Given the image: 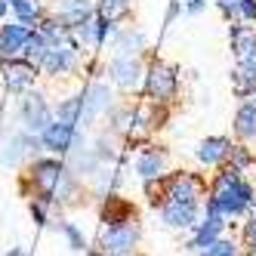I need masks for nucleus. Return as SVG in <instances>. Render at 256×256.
Instances as JSON below:
<instances>
[{
  "instance_id": "nucleus-1",
  "label": "nucleus",
  "mask_w": 256,
  "mask_h": 256,
  "mask_svg": "<svg viewBox=\"0 0 256 256\" xmlns=\"http://www.w3.org/2000/svg\"><path fill=\"white\" fill-rule=\"evenodd\" d=\"M253 204V188L238 176V170H226L216 176L213 198H210V210L222 213V216H238Z\"/></svg>"
},
{
  "instance_id": "nucleus-2",
  "label": "nucleus",
  "mask_w": 256,
  "mask_h": 256,
  "mask_svg": "<svg viewBox=\"0 0 256 256\" xmlns=\"http://www.w3.org/2000/svg\"><path fill=\"white\" fill-rule=\"evenodd\" d=\"M139 241V232L136 226H108V232L102 234V241H99V253L96 256H126V253H133Z\"/></svg>"
},
{
  "instance_id": "nucleus-3",
  "label": "nucleus",
  "mask_w": 256,
  "mask_h": 256,
  "mask_svg": "<svg viewBox=\"0 0 256 256\" xmlns=\"http://www.w3.org/2000/svg\"><path fill=\"white\" fill-rule=\"evenodd\" d=\"M145 90H148V96H152L154 102H167V99H173V93H176V74H173L167 65H154V68L148 71Z\"/></svg>"
},
{
  "instance_id": "nucleus-4",
  "label": "nucleus",
  "mask_w": 256,
  "mask_h": 256,
  "mask_svg": "<svg viewBox=\"0 0 256 256\" xmlns=\"http://www.w3.org/2000/svg\"><path fill=\"white\" fill-rule=\"evenodd\" d=\"M62 176H65V170H62L59 160H40V164H34V186H38V192H40L46 200L56 194Z\"/></svg>"
},
{
  "instance_id": "nucleus-5",
  "label": "nucleus",
  "mask_w": 256,
  "mask_h": 256,
  "mask_svg": "<svg viewBox=\"0 0 256 256\" xmlns=\"http://www.w3.org/2000/svg\"><path fill=\"white\" fill-rule=\"evenodd\" d=\"M232 44H234V56L244 68L256 71V31L244 28V25H234L232 28Z\"/></svg>"
},
{
  "instance_id": "nucleus-6",
  "label": "nucleus",
  "mask_w": 256,
  "mask_h": 256,
  "mask_svg": "<svg viewBox=\"0 0 256 256\" xmlns=\"http://www.w3.org/2000/svg\"><path fill=\"white\" fill-rule=\"evenodd\" d=\"M22 120L31 133H44L46 126H50V108L40 96H28L22 102Z\"/></svg>"
},
{
  "instance_id": "nucleus-7",
  "label": "nucleus",
  "mask_w": 256,
  "mask_h": 256,
  "mask_svg": "<svg viewBox=\"0 0 256 256\" xmlns=\"http://www.w3.org/2000/svg\"><path fill=\"white\" fill-rule=\"evenodd\" d=\"M44 68L50 74H65V71L74 68V46L71 44H50L46 56H44Z\"/></svg>"
},
{
  "instance_id": "nucleus-8",
  "label": "nucleus",
  "mask_w": 256,
  "mask_h": 256,
  "mask_svg": "<svg viewBox=\"0 0 256 256\" xmlns=\"http://www.w3.org/2000/svg\"><path fill=\"white\" fill-rule=\"evenodd\" d=\"M198 216V204H182V200H164V222L170 228H192Z\"/></svg>"
},
{
  "instance_id": "nucleus-9",
  "label": "nucleus",
  "mask_w": 256,
  "mask_h": 256,
  "mask_svg": "<svg viewBox=\"0 0 256 256\" xmlns=\"http://www.w3.org/2000/svg\"><path fill=\"white\" fill-rule=\"evenodd\" d=\"M74 126L71 124H62V120H56V124H50L46 130H44V145L50 152H68L71 145H74Z\"/></svg>"
},
{
  "instance_id": "nucleus-10",
  "label": "nucleus",
  "mask_w": 256,
  "mask_h": 256,
  "mask_svg": "<svg viewBox=\"0 0 256 256\" xmlns=\"http://www.w3.org/2000/svg\"><path fill=\"white\" fill-rule=\"evenodd\" d=\"M108 86H102V84H96V86H90V93L80 99V120L84 124H90L96 114H102L105 108H108Z\"/></svg>"
},
{
  "instance_id": "nucleus-11",
  "label": "nucleus",
  "mask_w": 256,
  "mask_h": 256,
  "mask_svg": "<svg viewBox=\"0 0 256 256\" xmlns=\"http://www.w3.org/2000/svg\"><path fill=\"white\" fill-rule=\"evenodd\" d=\"M34 74H38V71H34L31 62H6V68H4V80L12 93H22L25 86H31Z\"/></svg>"
},
{
  "instance_id": "nucleus-12",
  "label": "nucleus",
  "mask_w": 256,
  "mask_h": 256,
  "mask_svg": "<svg viewBox=\"0 0 256 256\" xmlns=\"http://www.w3.org/2000/svg\"><path fill=\"white\" fill-rule=\"evenodd\" d=\"M200 198V182L194 176H176L170 182V192H167V200H182V204H198Z\"/></svg>"
},
{
  "instance_id": "nucleus-13",
  "label": "nucleus",
  "mask_w": 256,
  "mask_h": 256,
  "mask_svg": "<svg viewBox=\"0 0 256 256\" xmlns=\"http://www.w3.org/2000/svg\"><path fill=\"white\" fill-rule=\"evenodd\" d=\"M56 12H59V22L78 28V25H84L90 19V4H86V0H59Z\"/></svg>"
},
{
  "instance_id": "nucleus-14",
  "label": "nucleus",
  "mask_w": 256,
  "mask_h": 256,
  "mask_svg": "<svg viewBox=\"0 0 256 256\" xmlns=\"http://www.w3.org/2000/svg\"><path fill=\"white\" fill-rule=\"evenodd\" d=\"M222 213H216V210H210L207 213V219L200 222V228H198V234H194V241H192V247L194 250H204L207 244H213L216 238H219V232H222Z\"/></svg>"
},
{
  "instance_id": "nucleus-15",
  "label": "nucleus",
  "mask_w": 256,
  "mask_h": 256,
  "mask_svg": "<svg viewBox=\"0 0 256 256\" xmlns=\"http://www.w3.org/2000/svg\"><path fill=\"white\" fill-rule=\"evenodd\" d=\"M25 44H28V31L22 25H4V31H0V56L22 52Z\"/></svg>"
},
{
  "instance_id": "nucleus-16",
  "label": "nucleus",
  "mask_w": 256,
  "mask_h": 256,
  "mask_svg": "<svg viewBox=\"0 0 256 256\" xmlns=\"http://www.w3.org/2000/svg\"><path fill=\"white\" fill-rule=\"evenodd\" d=\"M112 78L120 86H136V80H139V62L133 56H118L112 62Z\"/></svg>"
},
{
  "instance_id": "nucleus-17",
  "label": "nucleus",
  "mask_w": 256,
  "mask_h": 256,
  "mask_svg": "<svg viewBox=\"0 0 256 256\" xmlns=\"http://www.w3.org/2000/svg\"><path fill=\"white\" fill-rule=\"evenodd\" d=\"M228 152H232V148H228V139H207V142H200L198 158L204 160V164H219Z\"/></svg>"
},
{
  "instance_id": "nucleus-18",
  "label": "nucleus",
  "mask_w": 256,
  "mask_h": 256,
  "mask_svg": "<svg viewBox=\"0 0 256 256\" xmlns=\"http://www.w3.org/2000/svg\"><path fill=\"white\" fill-rule=\"evenodd\" d=\"M139 173H142L145 179L160 176V173H164V154H158V152H145V154L139 158Z\"/></svg>"
},
{
  "instance_id": "nucleus-19",
  "label": "nucleus",
  "mask_w": 256,
  "mask_h": 256,
  "mask_svg": "<svg viewBox=\"0 0 256 256\" xmlns=\"http://www.w3.org/2000/svg\"><path fill=\"white\" fill-rule=\"evenodd\" d=\"M126 12H130V0H102V6H99V16L105 22H118Z\"/></svg>"
},
{
  "instance_id": "nucleus-20",
  "label": "nucleus",
  "mask_w": 256,
  "mask_h": 256,
  "mask_svg": "<svg viewBox=\"0 0 256 256\" xmlns=\"http://www.w3.org/2000/svg\"><path fill=\"white\" fill-rule=\"evenodd\" d=\"M238 133L247 139H256V105H244L238 112Z\"/></svg>"
},
{
  "instance_id": "nucleus-21",
  "label": "nucleus",
  "mask_w": 256,
  "mask_h": 256,
  "mask_svg": "<svg viewBox=\"0 0 256 256\" xmlns=\"http://www.w3.org/2000/svg\"><path fill=\"white\" fill-rule=\"evenodd\" d=\"M126 216H130V207L120 204V200H108V207H105V222L108 226H124L126 222Z\"/></svg>"
},
{
  "instance_id": "nucleus-22",
  "label": "nucleus",
  "mask_w": 256,
  "mask_h": 256,
  "mask_svg": "<svg viewBox=\"0 0 256 256\" xmlns=\"http://www.w3.org/2000/svg\"><path fill=\"white\" fill-rule=\"evenodd\" d=\"M234 90H238L241 96L253 93V90H256V71L241 65V71H234Z\"/></svg>"
},
{
  "instance_id": "nucleus-23",
  "label": "nucleus",
  "mask_w": 256,
  "mask_h": 256,
  "mask_svg": "<svg viewBox=\"0 0 256 256\" xmlns=\"http://www.w3.org/2000/svg\"><path fill=\"white\" fill-rule=\"evenodd\" d=\"M200 253H204V256H238V247L232 241H219V238H216V241L207 244Z\"/></svg>"
},
{
  "instance_id": "nucleus-24",
  "label": "nucleus",
  "mask_w": 256,
  "mask_h": 256,
  "mask_svg": "<svg viewBox=\"0 0 256 256\" xmlns=\"http://www.w3.org/2000/svg\"><path fill=\"white\" fill-rule=\"evenodd\" d=\"M78 118H80V99H68V102L59 108V120L74 126V124H78Z\"/></svg>"
},
{
  "instance_id": "nucleus-25",
  "label": "nucleus",
  "mask_w": 256,
  "mask_h": 256,
  "mask_svg": "<svg viewBox=\"0 0 256 256\" xmlns=\"http://www.w3.org/2000/svg\"><path fill=\"white\" fill-rule=\"evenodd\" d=\"M10 6L19 12L22 22H34V19H38V6H34L31 0H10Z\"/></svg>"
},
{
  "instance_id": "nucleus-26",
  "label": "nucleus",
  "mask_w": 256,
  "mask_h": 256,
  "mask_svg": "<svg viewBox=\"0 0 256 256\" xmlns=\"http://www.w3.org/2000/svg\"><path fill=\"white\" fill-rule=\"evenodd\" d=\"M62 232H65V238H68L71 250H84V247H86V244H84V234L78 232V226H71V222H62Z\"/></svg>"
},
{
  "instance_id": "nucleus-27",
  "label": "nucleus",
  "mask_w": 256,
  "mask_h": 256,
  "mask_svg": "<svg viewBox=\"0 0 256 256\" xmlns=\"http://www.w3.org/2000/svg\"><path fill=\"white\" fill-rule=\"evenodd\" d=\"M244 241H247V247H250V253H256V219L244 228Z\"/></svg>"
},
{
  "instance_id": "nucleus-28",
  "label": "nucleus",
  "mask_w": 256,
  "mask_h": 256,
  "mask_svg": "<svg viewBox=\"0 0 256 256\" xmlns=\"http://www.w3.org/2000/svg\"><path fill=\"white\" fill-rule=\"evenodd\" d=\"M241 12L247 19H256V0H241Z\"/></svg>"
},
{
  "instance_id": "nucleus-29",
  "label": "nucleus",
  "mask_w": 256,
  "mask_h": 256,
  "mask_svg": "<svg viewBox=\"0 0 256 256\" xmlns=\"http://www.w3.org/2000/svg\"><path fill=\"white\" fill-rule=\"evenodd\" d=\"M200 6H204V0H188V12H200Z\"/></svg>"
},
{
  "instance_id": "nucleus-30",
  "label": "nucleus",
  "mask_w": 256,
  "mask_h": 256,
  "mask_svg": "<svg viewBox=\"0 0 256 256\" xmlns=\"http://www.w3.org/2000/svg\"><path fill=\"white\" fill-rule=\"evenodd\" d=\"M6 12V0H0V16H4Z\"/></svg>"
},
{
  "instance_id": "nucleus-31",
  "label": "nucleus",
  "mask_w": 256,
  "mask_h": 256,
  "mask_svg": "<svg viewBox=\"0 0 256 256\" xmlns=\"http://www.w3.org/2000/svg\"><path fill=\"white\" fill-rule=\"evenodd\" d=\"M10 256H25V253H22V250H12V253H10Z\"/></svg>"
}]
</instances>
